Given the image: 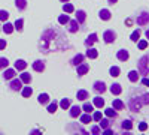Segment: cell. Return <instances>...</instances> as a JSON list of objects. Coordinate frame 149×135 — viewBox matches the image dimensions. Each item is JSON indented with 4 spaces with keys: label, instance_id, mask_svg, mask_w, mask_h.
<instances>
[{
    "label": "cell",
    "instance_id": "6da1fadb",
    "mask_svg": "<svg viewBox=\"0 0 149 135\" xmlns=\"http://www.w3.org/2000/svg\"><path fill=\"white\" fill-rule=\"evenodd\" d=\"M64 48H70V44L67 42V38L60 30L54 27H48L43 30L40 41H39V50L43 54L54 51H61Z\"/></svg>",
    "mask_w": 149,
    "mask_h": 135
},
{
    "label": "cell",
    "instance_id": "7a4b0ae2",
    "mask_svg": "<svg viewBox=\"0 0 149 135\" xmlns=\"http://www.w3.org/2000/svg\"><path fill=\"white\" fill-rule=\"evenodd\" d=\"M149 105V92H143L140 90L136 95H130L128 98V108L131 113H140L142 107Z\"/></svg>",
    "mask_w": 149,
    "mask_h": 135
},
{
    "label": "cell",
    "instance_id": "3957f363",
    "mask_svg": "<svg viewBox=\"0 0 149 135\" xmlns=\"http://www.w3.org/2000/svg\"><path fill=\"white\" fill-rule=\"evenodd\" d=\"M137 72L140 75H149V54H145L137 62Z\"/></svg>",
    "mask_w": 149,
    "mask_h": 135
},
{
    "label": "cell",
    "instance_id": "277c9868",
    "mask_svg": "<svg viewBox=\"0 0 149 135\" xmlns=\"http://www.w3.org/2000/svg\"><path fill=\"white\" fill-rule=\"evenodd\" d=\"M134 21H136V24L137 26H140V27H143V26H148L149 24V12L148 11H140L137 15H136V18H134Z\"/></svg>",
    "mask_w": 149,
    "mask_h": 135
},
{
    "label": "cell",
    "instance_id": "5b68a950",
    "mask_svg": "<svg viewBox=\"0 0 149 135\" xmlns=\"http://www.w3.org/2000/svg\"><path fill=\"white\" fill-rule=\"evenodd\" d=\"M103 41H104L106 44H113V42L116 41V33H115L113 30H110V29L104 30V32H103Z\"/></svg>",
    "mask_w": 149,
    "mask_h": 135
},
{
    "label": "cell",
    "instance_id": "8992f818",
    "mask_svg": "<svg viewBox=\"0 0 149 135\" xmlns=\"http://www.w3.org/2000/svg\"><path fill=\"white\" fill-rule=\"evenodd\" d=\"M9 89L12 92H19L22 89V81L19 78H12L9 80Z\"/></svg>",
    "mask_w": 149,
    "mask_h": 135
},
{
    "label": "cell",
    "instance_id": "52a82bcc",
    "mask_svg": "<svg viewBox=\"0 0 149 135\" xmlns=\"http://www.w3.org/2000/svg\"><path fill=\"white\" fill-rule=\"evenodd\" d=\"M79 26H81V24L76 21V18H74V20H69V23H67V30H69L70 33H76V32L79 30Z\"/></svg>",
    "mask_w": 149,
    "mask_h": 135
},
{
    "label": "cell",
    "instance_id": "ba28073f",
    "mask_svg": "<svg viewBox=\"0 0 149 135\" xmlns=\"http://www.w3.org/2000/svg\"><path fill=\"white\" fill-rule=\"evenodd\" d=\"M93 89H94V92H97V93H104L107 87H106L104 81H94Z\"/></svg>",
    "mask_w": 149,
    "mask_h": 135
},
{
    "label": "cell",
    "instance_id": "9c48e42d",
    "mask_svg": "<svg viewBox=\"0 0 149 135\" xmlns=\"http://www.w3.org/2000/svg\"><path fill=\"white\" fill-rule=\"evenodd\" d=\"M88 71H90V66L86 65V63H79L78 66H76V72H78V77H82V75H85V74H88Z\"/></svg>",
    "mask_w": 149,
    "mask_h": 135
},
{
    "label": "cell",
    "instance_id": "30bf717a",
    "mask_svg": "<svg viewBox=\"0 0 149 135\" xmlns=\"http://www.w3.org/2000/svg\"><path fill=\"white\" fill-rule=\"evenodd\" d=\"M116 59L119 60V62H127V60L130 59V53L127 51V50H119V51H116Z\"/></svg>",
    "mask_w": 149,
    "mask_h": 135
},
{
    "label": "cell",
    "instance_id": "8fae6325",
    "mask_svg": "<svg viewBox=\"0 0 149 135\" xmlns=\"http://www.w3.org/2000/svg\"><path fill=\"white\" fill-rule=\"evenodd\" d=\"M31 68L36 72H43L45 71V62H43V60H36V62L31 63Z\"/></svg>",
    "mask_w": 149,
    "mask_h": 135
},
{
    "label": "cell",
    "instance_id": "7c38bea8",
    "mask_svg": "<svg viewBox=\"0 0 149 135\" xmlns=\"http://www.w3.org/2000/svg\"><path fill=\"white\" fill-rule=\"evenodd\" d=\"M81 113H82V108L79 105H70V117L76 119L81 116Z\"/></svg>",
    "mask_w": 149,
    "mask_h": 135
},
{
    "label": "cell",
    "instance_id": "4fadbf2b",
    "mask_svg": "<svg viewBox=\"0 0 149 135\" xmlns=\"http://www.w3.org/2000/svg\"><path fill=\"white\" fill-rule=\"evenodd\" d=\"M15 75H17V69L14 68V69H5V72H3V78L6 80V81H9V80H12V78H15Z\"/></svg>",
    "mask_w": 149,
    "mask_h": 135
},
{
    "label": "cell",
    "instance_id": "5bb4252c",
    "mask_svg": "<svg viewBox=\"0 0 149 135\" xmlns=\"http://www.w3.org/2000/svg\"><path fill=\"white\" fill-rule=\"evenodd\" d=\"M110 93L115 95V96H119L122 93V86L119 83H113V84L110 86Z\"/></svg>",
    "mask_w": 149,
    "mask_h": 135
},
{
    "label": "cell",
    "instance_id": "9a60e30c",
    "mask_svg": "<svg viewBox=\"0 0 149 135\" xmlns=\"http://www.w3.org/2000/svg\"><path fill=\"white\" fill-rule=\"evenodd\" d=\"M84 60H85V56H84V54H79V53H78L76 56H74V57H73V59L70 60V65L76 68V66H78L79 63H82V62H84Z\"/></svg>",
    "mask_w": 149,
    "mask_h": 135
},
{
    "label": "cell",
    "instance_id": "2e32d148",
    "mask_svg": "<svg viewBox=\"0 0 149 135\" xmlns=\"http://www.w3.org/2000/svg\"><path fill=\"white\" fill-rule=\"evenodd\" d=\"M76 21L81 24H85V21H86V14H85V11H82V9H78L76 11Z\"/></svg>",
    "mask_w": 149,
    "mask_h": 135
},
{
    "label": "cell",
    "instance_id": "e0dca14e",
    "mask_svg": "<svg viewBox=\"0 0 149 135\" xmlns=\"http://www.w3.org/2000/svg\"><path fill=\"white\" fill-rule=\"evenodd\" d=\"M88 59H97L98 57V51L95 50V48H93V47H86V54H85Z\"/></svg>",
    "mask_w": 149,
    "mask_h": 135
},
{
    "label": "cell",
    "instance_id": "ac0fdd59",
    "mask_svg": "<svg viewBox=\"0 0 149 135\" xmlns=\"http://www.w3.org/2000/svg\"><path fill=\"white\" fill-rule=\"evenodd\" d=\"M98 17H100V20L103 21H109L112 14H110V11L109 9H100V12H98Z\"/></svg>",
    "mask_w": 149,
    "mask_h": 135
},
{
    "label": "cell",
    "instance_id": "d6986e66",
    "mask_svg": "<svg viewBox=\"0 0 149 135\" xmlns=\"http://www.w3.org/2000/svg\"><path fill=\"white\" fill-rule=\"evenodd\" d=\"M97 42V33H91L86 36V39H85V47H91L93 44Z\"/></svg>",
    "mask_w": 149,
    "mask_h": 135
},
{
    "label": "cell",
    "instance_id": "ffe728a7",
    "mask_svg": "<svg viewBox=\"0 0 149 135\" xmlns=\"http://www.w3.org/2000/svg\"><path fill=\"white\" fill-rule=\"evenodd\" d=\"M76 98H78V101H86V99L90 98V93L86 92L85 89H81V90H78Z\"/></svg>",
    "mask_w": 149,
    "mask_h": 135
},
{
    "label": "cell",
    "instance_id": "44dd1931",
    "mask_svg": "<svg viewBox=\"0 0 149 135\" xmlns=\"http://www.w3.org/2000/svg\"><path fill=\"white\" fill-rule=\"evenodd\" d=\"M112 108H115L116 111H121V110L125 108V104H124L121 99H113L112 101Z\"/></svg>",
    "mask_w": 149,
    "mask_h": 135
},
{
    "label": "cell",
    "instance_id": "7402d4cb",
    "mask_svg": "<svg viewBox=\"0 0 149 135\" xmlns=\"http://www.w3.org/2000/svg\"><path fill=\"white\" fill-rule=\"evenodd\" d=\"M128 80H130L131 83H137V81L140 80V74H139L137 71H130V72H128Z\"/></svg>",
    "mask_w": 149,
    "mask_h": 135
},
{
    "label": "cell",
    "instance_id": "603a6c76",
    "mask_svg": "<svg viewBox=\"0 0 149 135\" xmlns=\"http://www.w3.org/2000/svg\"><path fill=\"white\" fill-rule=\"evenodd\" d=\"M37 101H39L40 105H48L49 104V95L48 93H40L37 96Z\"/></svg>",
    "mask_w": 149,
    "mask_h": 135
},
{
    "label": "cell",
    "instance_id": "cb8c5ba5",
    "mask_svg": "<svg viewBox=\"0 0 149 135\" xmlns=\"http://www.w3.org/2000/svg\"><path fill=\"white\" fill-rule=\"evenodd\" d=\"M93 105L95 108H103L104 107V99H103L102 96H95L94 99H93Z\"/></svg>",
    "mask_w": 149,
    "mask_h": 135
},
{
    "label": "cell",
    "instance_id": "d4e9b609",
    "mask_svg": "<svg viewBox=\"0 0 149 135\" xmlns=\"http://www.w3.org/2000/svg\"><path fill=\"white\" fill-rule=\"evenodd\" d=\"M104 114L109 119H116L118 117V113H116L115 108H104Z\"/></svg>",
    "mask_w": 149,
    "mask_h": 135
},
{
    "label": "cell",
    "instance_id": "484cf974",
    "mask_svg": "<svg viewBox=\"0 0 149 135\" xmlns=\"http://www.w3.org/2000/svg\"><path fill=\"white\" fill-rule=\"evenodd\" d=\"M19 80L22 81V84H30L31 83V75H30L29 72H24L22 71V74L19 75Z\"/></svg>",
    "mask_w": 149,
    "mask_h": 135
},
{
    "label": "cell",
    "instance_id": "4316f807",
    "mask_svg": "<svg viewBox=\"0 0 149 135\" xmlns=\"http://www.w3.org/2000/svg\"><path fill=\"white\" fill-rule=\"evenodd\" d=\"M79 117H81V123H84V125H86V123H91V122H93V116H91V113L81 114Z\"/></svg>",
    "mask_w": 149,
    "mask_h": 135
},
{
    "label": "cell",
    "instance_id": "83f0119b",
    "mask_svg": "<svg viewBox=\"0 0 149 135\" xmlns=\"http://www.w3.org/2000/svg\"><path fill=\"white\" fill-rule=\"evenodd\" d=\"M110 125H112L110 119H100V120H98V126L102 128V131H103V129H107V128H110Z\"/></svg>",
    "mask_w": 149,
    "mask_h": 135
},
{
    "label": "cell",
    "instance_id": "f1b7e54d",
    "mask_svg": "<svg viewBox=\"0 0 149 135\" xmlns=\"http://www.w3.org/2000/svg\"><path fill=\"white\" fill-rule=\"evenodd\" d=\"M2 29H3V32L6 33V35H10L12 32L15 30V27H14V24H10V23H8V21H5V24L2 26Z\"/></svg>",
    "mask_w": 149,
    "mask_h": 135
},
{
    "label": "cell",
    "instance_id": "f546056e",
    "mask_svg": "<svg viewBox=\"0 0 149 135\" xmlns=\"http://www.w3.org/2000/svg\"><path fill=\"white\" fill-rule=\"evenodd\" d=\"M27 68V63H26V60H22V59H18L17 62H15V69L17 71H24Z\"/></svg>",
    "mask_w": 149,
    "mask_h": 135
},
{
    "label": "cell",
    "instance_id": "4dcf8cb0",
    "mask_svg": "<svg viewBox=\"0 0 149 135\" xmlns=\"http://www.w3.org/2000/svg\"><path fill=\"white\" fill-rule=\"evenodd\" d=\"M15 6L18 11H26L27 9V0H15Z\"/></svg>",
    "mask_w": 149,
    "mask_h": 135
},
{
    "label": "cell",
    "instance_id": "1f68e13d",
    "mask_svg": "<svg viewBox=\"0 0 149 135\" xmlns=\"http://www.w3.org/2000/svg\"><path fill=\"white\" fill-rule=\"evenodd\" d=\"M121 129H122V131H131V129H133V122H131V120H122Z\"/></svg>",
    "mask_w": 149,
    "mask_h": 135
},
{
    "label": "cell",
    "instance_id": "d6a6232c",
    "mask_svg": "<svg viewBox=\"0 0 149 135\" xmlns=\"http://www.w3.org/2000/svg\"><path fill=\"white\" fill-rule=\"evenodd\" d=\"M46 108H48V113L54 114V113L57 111V108H58V102H57V101H52V102H49V104L46 105Z\"/></svg>",
    "mask_w": 149,
    "mask_h": 135
},
{
    "label": "cell",
    "instance_id": "836d02e7",
    "mask_svg": "<svg viewBox=\"0 0 149 135\" xmlns=\"http://www.w3.org/2000/svg\"><path fill=\"white\" fill-rule=\"evenodd\" d=\"M63 110H67V108H70V105H72V101L69 99V98H64V99H61L60 101V104H58Z\"/></svg>",
    "mask_w": 149,
    "mask_h": 135
},
{
    "label": "cell",
    "instance_id": "e575fe53",
    "mask_svg": "<svg viewBox=\"0 0 149 135\" xmlns=\"http://www.w3.org/2000/svg\"><path fill=\"white\" fill-rule=\"evenodd\" d=\"M14 27H15L17 32H22V29H24V20H22V18H17Z\"/></svg>",
    "mask_w": 149,
    "mask_h": 135
},
{
    "label": "cell",
    "instance_id": "d590c367",
    "mask_svg": "<svg viewBox=\"0 0 149 135\" xmlns=\"http://www.w3.org/2000/svg\"><path fill=\"white\" fill-rule=\"evenodd\" d=\"M63 11L66 12V14H73V12H74V6H73L72 3L66 2V3L63 5Z\"/></svg>",
    "mask_w": 149,
    "mask_h": 135
},
{
    "label": "cell",
    "instance_id": "8d00e7d4",
    "mask_svg": "<svg viewBox=\"0 0 149 135\" xmlns=\"http://www.w3.org/2000/svg\"><path fill=\"white\" fill-rule=\"evenodd\" d=\"M81 108L84 110L85 113H93V111H94V105L90 104V102H85V101H84V105H82Z\"/></svg>",
    "mask_w": 149,
    "mask_h": 135
},
{
    "label": "cell",
    "instance_id": "74e56055",
    "mask_svg": "<svg viewBox=\"0 0 149 135\" xmlns=\"http://www.w3.org/2000/svg\"><path fill=\"white\" fill-rule=\"evenodd\" d=\"M109 74H110V77H119V74H121V69H119V66H110V69H109Z\"/></svg>",
    "mask_w": 149,
    "mask_h": 135
},
{
    "label": "cell",
    "instance_id": "f35d334b",
    "mask_svg": "<svg viewBox=\"0 0 149 135\" xmlns=\"http://www.w3.org/2000/svg\"><path fill=\"white\" fill-rule=\"evenodd\" d=\"M21 95H22V98H30L33 95V89L31 87H22L21 89Z\"/></svg>",
    "mask_w": 149,
    "mask_h": 135
},
{
    "label": "cell",
    "instance_id": "ab89813d",
    "mask_svg": "<svg viewBox=\"0 0 149 135\" xmlns=\"http://www.w3.org/2000/svg\"><path fill=\"white\" fill-rule=\"evenodd\" d=\"M140 35H142V32L137 29V30H134V32L130 35V39H131L133 42H137V41L140 39Z\"/></svg>",
    "mask_w": 149,
    "mask_h": 135
},
{
    "label": "cell",
    "instance_id": "60d3db41",
    "mask_svg": "<svg viewBox=\"0 0 149 135\" xmlns=\"http://www.w3.org/2000/svg\"><path fill=\"white\" fill-rule=\"evenodd\" d=\"M69 20H70V17L66 14V12H64L63 15H60V17H58V23H60V24H63V26L69 23Z\"/></svg>",
    "mask_w": 149,
    "mask_h": 135
},
{
    "label": "cell",
    "instance_id": "b9f144b4",
    "mask_svg": "<svg viewBox=\"0 0 149 135\" xmlns=\"http://www.w3.org/2000/svg\"><path fill=\"white\" fill-rule=\"evenodd\" d=\"M137 48H139V50H146V48H148V41L146 39H139L137 41Z\"/></svg>",
    "mask_w": 149,
    "mask_h": 135
},
{
    "label": "cell",
    "instance_id": "7bdbcfd3",
    "mask_svg": "<svg viewBox=\"0 0 149 135\" xmlns=\"http://www.w3.org/2000/svg\"><path fill=\"white\" fill-rule=\"evenodd\" d=\"M9 66V60L6 57H0V69H6Z\"/></svg>",
    "mask_w": 149,
    "mask_h": 135
},
{
    "label": "cell",
    "instance_id": "ee69618b",
    "mask_svg": "<svg viewBox=\"0 0 149 135\" xmlns=\"http://www.w3.org/2000/svg\"><path fill=\"white\" fill-rule=\"evenodd\" d=\"M8 18H9V12L8 11H0V21H8Z\"/></svg>",
    "mask_w": 149,
    "mask_h": 135
},
{
    "label": "cell",
    "instance_id": "f6af8a7d",
    "mask_svg": "<svg viewBox=\"0 0 149 135\" xmlns=\"http://www.w3.org/2000/svg\"><path fill=\"white\" fill-rule=\"evenodd\" d=\"M91 134H94V135H98V134H102V128H100V126H97V125L91 126Z\"/></svg>",
    "mask_w": 149,
    "mask_h": 135
},
{
    "label": "cell",
    "instance_id": "bcb514c9",
    "mask_svg": "<svg viewBox=\"0 0 149 135\" xmlns=\"http://www.w3.org/2000/svg\"><path fill=\"white\" fill-rule=\"evenodd\" d=\"M146 129H148V123H146V122H140V123H139V131L145 132Z\"/></svg>",
    "mask_w": 149,
    "mask_h": 135
},
{
    "label": "cell",
    "instance_id": "7dc6e473",
    "mask_svg": "<svg viewBox=\"0 0 149 135\" xmlns=\"http://www.w3.org/2000/svg\"><path fill=\"white\" fill-rule=\"evenodd\" d=\"M100 119H102V113H100V111H94V114H93V120L98 122Z\"/></svg>",
    "mask_w": 149,
    "mask_h": 135
},
{
    "label": "cell",
    "instance_id": "c3c4849f",
    "mask_svg": "<svg viewBox=\"0 0 149 135\" xmlns=\"http://www.w3.org/2000/svg\"><path fill=\"white\" fill-rule=\"evenodd\" d=\"M142 84L145 86V87H149V78H146V77L142 78Z\"/></svg>",
    "mask_w": 149,
    "mask_h": 135
},
{
    "label": "cell",
    "instance_id": "681fc988",
    "mask_svg": "<svg viewBox=\"0 0 149 135\" xmlns=\"http://www.w3.org/2000/svg\"><path fill=\"white\" fill-rule=\"evenodd\" d=\"M5 48H6V41L0 39V50H5Z\"/></svg>",
    "mask_w": 149,
    "mask_h": 135
},
{
    "label": "cell",
    "instance_id": "f907efd6",
    "mask_svg": "<svg viewBox=\"0 0 149 135\" xmlns=\"http://www.w3.org/2000/svg\"><path fill=\"white\" fill-rule=\"evenodd\" d=\"M103 134L104 135H112V134H113V131H112L110 128H107V129H103Z\"/></svg>",
    "mask_w": 149,
    "mask_h": 135
},
{
    "label": "cell",
    "instance_id": "816d5d0a",
    "mask_svg": "<svg viewBox=\"0 0 149 135\" xmlns=\"http://www.w3.org/2000/svg\"><path fill=\"white\" fill-rule=\"evenodd\" d=\"M133 21H134L133 18H128V20L125 21V24H127V26H130V24H133Z\"/></svg>",
    "mask_w": 149,
    "mask_h": 135
},
{
    "label": "cell",
    "instance_id": "f5cc1de1",
    "mask_svg": "<svg viewBox=\"0 0 149 135\" xmlns=\"http://www.w3.org/2000/svg\"><path fill=\"white\" fill-rule=\"evenodd\" d=\"M107 2H109V3H110V5H115V3H116V2H118V0H107Z\"/></svg>",
    "mask_w": 149,
    "mask_h": 135
},
{
    "label": "cell",
    "instance_id": "db71d44e",
    "mask_svg": "<svg viewBox=\"0 0 149 135\" xmlns=\"http://www.w3.org/2000/svg\"><path fill=\"white\" fill-rule=\"evenodd\" d=\"M145 35H146V38H148V39H149V29H148V30H146V32H145Z\"/></svg>",
    "mask_w": 149,
    "mask_h": 135
},
{
    "label": "cell",
    "instance_id": "11a10c76",
    "mask_svg": "<svg viewBox=\"0 0 149 135\" xmlns=\"http://www.w3.org/2000/svg\"><path fill=\"white\" fill-rule=\"evenodd\" d=\"M61 3H66V2H70V0H60Z\"/></svg>",
    "mask_w": 149,
    "mask_h": 135
}]
</instances>
